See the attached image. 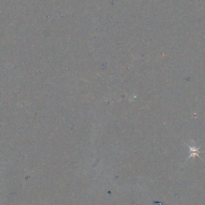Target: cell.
<instances>
[{
	"instance_id": "1",
	"label": "cell",
	"mask_w": 205,
	"mask_h": 205,
	"mask_svg": "<svg viewBox=\"0 0 205 205\" xmlns=\"http://www.w3.org/2000/svg\"><path fill=\"white\" fill-rule=\"evenodd\" d=\"M185 144H186V146H188V148H189V149H190V155H189V157L187 158V160H188V159L190 158L191 157H193L194 158H195V157L196 156H197V157H198L202 160V159L201 158V157L198 155V154H199V153L202 152L201 151H199L200 147H199V148H196L195 147H192V146L190 147V146H189L188 144H186V143H185Z\"/></svg>"
}]
</instances>
